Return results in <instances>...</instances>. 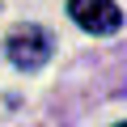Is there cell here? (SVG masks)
<instances>
[{"label":"cell","mask_w":127,"mask_h":127,"mask_svg":"<svg viewBox=\"0 0 127 127\" xmlns=\"http://www.w3.org/2000/svg\"><path fill=\"white\" fill-rule=\"evenodd\" d=\"M68 13L89 34H119L123 30V9L114 0H68Z\"/></svg>","instance_id":"7a4b0ae2"},{"label":"cell","mask_w":127,"mask_h":127,"mask_svg":"<svg viewBox=\"0 0 127 127\" xmlns=\"http://www.w3.org/2000/svg\"><path fill=\"white\" fill-rule=\"evenodd\" d=\"M114 127H127V123H114Z\"/></svg>","instance_id":"3957f363"},{"label":"cell","mask_w":127,"mask_h":127,"mask_svg":"<svg viewBox=\"0 0 127 127\" xmlns=\"http://www.w3.org/2000/svg\"><path fill=\"white\" fill-rule=\"evenodd\" d=\"M51 51H55V42H51V34H47L42 26H17V30L9 34V42H4L9 64L21 68V72H38L42 64L51 59Z\"/></svg>","instance_id":"6da1fadb"}]
</instances>
